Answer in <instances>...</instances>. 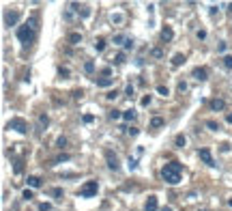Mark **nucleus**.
<instances>
[{
    "mask_svg": "<svg viewBox=\"0 0 232 211\" xmlns=\"http://www.w3.org/2000/svg\"><path fill=\"white\" fill-rule=\"evenodd\" d=\"M181 175H183V166L178 162H170V164H164V168H161V179L170 185H176L181 183Z\"/></svg>",
    "mask_w": 232,
    "mask_h": 211,
    "instance_id": "1",
    "label": "nucleus"
},
{
    "mask_svg": "<svg viewBox=\"0 0 232 211\" xmlns=\"http://www.w3.org/2000/svg\"><path fill=\"white\" fill-rule=\"evenodd\" d=\"M35 32H37V17H30L24 26L17 28V39L24 43V45H28V43H32V39H35Z\"/></svg>",
    "mask_w": 232,
    "mask_h": 211,
    "instance_id": "2",
    "label": "nucleus"
},
{
    "mask_svg": "<svg viewBox=\"0 0 232 211\" xmlns=\"http://www.w3.org/2000/svg\"><path fill=\"white\" fill-rule=\"evenodd\" d=\"M97 192H99V183L97 181H86L80 187V196L82 198H92V196H97Z\"/></svg>",
    "mask_w": 232,
    "mask_h": 211,
    "instance_id": "3",
    "label": "nucleus"
},
{
    "mask_svg": "<svg viewBox=\"0 0 232 211\" xmlns=\"http://www.w3.org/2000/svg\"><path fill=\"white\" fill-rule=\"evenodd\" d=\"M7 129H13V131H17V134H26V131H28V123H26L24 119H19V116H15V119H11V121L7 123Z\"/></svg>",
    "mask_w": 232,
    "mask_h": 211,
    "instance_id": "4",
    "label": "nucleus"
},
{
    "mask_svg": "<svg viewBox=\"0 0 232 211\" xmlns=\"http://www.w3.org/2000/svg\"><path fill=\"white\" fill-rule=\"evenodd\" d=\"M198 157L206 164V166H217V164H215V159H213V153H211V149H198Z\"/></svg>",
    "mask_w": 232,
    "mask_h": 211,
    "instance_id": "5",
    "label": "nucleus"
},
{
    "mask_svg": "<svg viewBox=\"0 0 232 211\" xmlns=\"http://www.w3.org/2000/svg\"><path fill=\"white\" fill-rule=\"evenodd\" d=\"M17 22H19V11H7L5 13V26H15L17 24Z\"/></svg>",
    "mask_w": 232,
    "mask_h": 211,
    "instance_id": "6",
    "label": "nucleus"
},
{
    "mask_svg": "<svg viewBox=\"0 0 232 211\" xmlns=\"http://www.w3.org/2000/svg\"><path fill=\"white\" fill-rule=\"evenodd\" d=\"M105 159H108V168H110V170H118V166H121V164H118V157H116L112 151H105Z\"/></svg>",
    "mask_w": 232,
    "mask_h": 211,
    "instance_id": "7",
    "label": "nucleus"
},
{
    "mask_svg": "<svg viewBox=\"0 0 232 211\" xmlns=\"http://www.w3.org/2000/svg\"><path fill=\"white\" fill-rule=\"evenodd\" d=\"M191 76H194L198 82H204V80L208 78V69H206V67H196L194 71H191Z\"/></svg>",
    "mask_w": 232,
    "mask_h": 211,
    "instance_id": "8",
    "label": "nucleus"
},
{
    "mask_svg": "<svg viewBox=\"0 0 232 211\" xmlns=\"http://www.w3.org/2000/svg\"><path fill=\"white\" fill-rule=\"evenodd\" d=\"M50 125V119H48V114H45V112H41L39 114V119H37V127H39V131H43L45 127H48Z\"/></svg>",
    "mask_w": 232,
    "mask_h": 211,
    "instance_id": "9",
    "label": "nucleus"
},
{
    "mask_svg": "<svg viewBox=\"0 0 232 211\" xmlns=\"http://www.w3.org/2000/svg\"><path fill=\"white\" fill-rule=\"evenodd\" d=\"M157 207H159V205H157V196H148L146 202H144V209H146V211H157Z\"/></svg>",
    "mask_w": 232,
    "mask_h": 211,
    "instance_id": "10",
    "label": "nucleus"
},
{
    "mask_svg": "<svg viewBox=\"0 0 232 211\" xmlns=\"http://www.w3.org/2000/svg\"><path fill=\"white\" fill-rule=\"evenodd\" d=\"M95 84L99 86V88H108V86H112L114 84V78H95Z\"/></svg>",
    "mask_w": 232,
    "mask_h": 211,
    "instance_id": "11",
    "label": "nucleus"
},
{
    "mask_svg": "<svg viewBox=\"0 0 232 211\" xmlns=\"http://www.w3.org/2000/svg\"><path fill=\"white\" fill-rule=\"evenodd\" d=\"M67 41L71 43V45H78V43H82V35H80V32H69Z\"/></svg>",
    "mask_w": 232,
    "mask_h": 211,
    "instance_id": "12",
    "label": "nucleus"
},
{
    "mask_svg": "<svg viewBox=\"0 0 232 211\" xmlns=\"http://www.w3.org/2000/svg\"><path fill=\"white\" fill-rule=\"evenodd\" d=\"M161 39H164V41H172L174 39V30L170 26H166L164 30H161Z\"/></svg>",
    "mask_w": 232,
    "mask_h": 211,
    "instance_id": "13",
    "label": "nucleus"
},
{
    "mask_svg": "<svg viewBox=\"0 0 232 211\" xmlns=\"http://www.w3.org/2000/svg\"><path fill=\"white\" fill-rule=\"evenodd\" d=\"M26 181H28V185L32 187V190H37V187H41V179H39L37 175H30V177H28Z\"/></svg>",
    "mask_w": 232,
    "mask_h": 211,
    "instance_id": "14",
    "label": "nucleus"
},
{
    "mask_svg": "<svg viewBox=\"0 0 232 211\" xmlns=\"http://www.w3.org/2000/svg\"><path fill=\"white\" fill-rule=\"evenodd\" d=\"M71 9H75L82 17H88V15H90V9H88V7H80V5H75V2H73V5H71Z\"/></svg>",
    "mask_w": 232,
    "mask_h": 211,
    "instance_id": "15",
    "label": "nucleus"
},
{
    "mask_svg": "<svg viewBox=\"0 0 232 211\" xmlns=\"http://www.w3.org/2000/svg\"><path fill=\"white\" fill-rule=\"evenodd\" d=\"M224 108H226V101H224V99H213V101H211V110L217 112V110H224Z\"/></svg>",
    "mask_w": 232,
    "mask_h": 211,
    "instance_id": "16",
    "label": "nucleus"
},
{
    "mask_svg": "<svg viewBox=\"0 0 232 211\" xmlns=\"http://www.w3.org/2000/svg\"><path fill=\"white\" fill-rule=\"evenodd\" d=\"M185 60H187V58H185V54H174V56H172V65H174V67H181Z\"/></svg>",
    "mask_w": 232,
    "mask_h": 211,
    "instance_id": "17",
    "label": "nucleus"
},
{
    "mask_svg": "<svg viewBox=\"0 0 232 211\" xmlns=\"http://www.w3.org/2000/svg\"><path fill=\"white\" fill-rule=\"evenodd\" d=\"M105 45H108V43H105V39H103V37L95 39V50H97V52H103V50H105Z\"/></svg>",
    "mask_w": 232,
    "mask_h": 211,
    "instance_id": "18",
    "label": "nucleus"
},
{
    "mask_svg": "<svg viewBox=\"0 0 232 211\" xmlns=\"http://www.w3.org/2000/svg\"><path fill=\"white\" fill-rule=\"evenodd\" d=\"M174 145H176V147H178V149H183V147H185V145H187V138H185V136H183V134H178V136H176V138H174Z\"/></svg>",
    "mask_w": 232,
    "mask_h": 211,
    "instance_id": "19",
    "label": "nucleus"
},
{
    "mask_svg": "<svg viewBox=\"0 0 232 211\" xmlns=\"http://www.w3.org/2000/svg\"><path fill=\"white\" fill-rule=\"evenodd\" d=\"M135 116H138V114H135V110H125V112H123V119H125V121H129V123H131V121H135Z\"/></svg>",
    "mask_w": 232,
    "mask_h": 211,
    "instance_id": "20",
    "label": "nucleus"
},
{
    "mask_svg": "<svg viewBox=\"0 0 232 211\" xmlns=\"http://www.w3.org/2000/svg\"><path fill=\"white\" fill-rule=\"evenodd\" d=\"M112 60H114V65H123V63H125V52H118Z\"/></svg>",
    "mask_w": 232,
    "mask_h": 211,
    "instance_id": "21",
    "label": "nucleus"
},
{
    "mask_svg": "<svg viewBox=\"0 0 232 211\" xmlns=\"http://www.w3.org/2000/svg\"><path fill=\"white\" fill-rule=\"evenodd\" d=\"M164 125V119L161 116H155V119H151V127H161Z\"/></svg>",
    "mask_w": 232,
    "mask_h": 211,
    "instance_id": "22",
    "label": "nucleus"
},
{
    "mask_svg": "<svg viewBox=\"0 0 232 211\" xmlns=\"http://www.w3.org/2000/svg\"><path fill=\"white\" fill-rule=\"evenodd\" d=\"M114 43H116V45H125V43H127L125 35H114Z\"/></svg>",
    "mask_w": 232,
    "mask_h": 211,
    "instance_id": "23",
    "label": "nucleus"
},
{
    "mask_svg": "<svg viewBox=\"0 0 232 211\" xmlns=\"http://www.w3.org/2000/svg\"><path fill=\"white\" fill-rule=\"evenodd\" d=\"M108 116H110L112 121H116V119H121V116H123V112H121V110H110V114H108Z\"/></svg>",
    "mask_w": 232,
    "mask_h": 211,
    "instance_id": "24",
    "label": "nucleus"
},
{
    "mask_svg": "<svg viewBox=\"0 0 232 211\" xmlns=\"http://www.w3.org/2000/svg\"><path fill=\"white\" fill-rule=\"evenodd\" d=\"M84 69H86V73H92V71H95V63H92V60H86V63H84Z\"/></svg>",
    "mask_w": 232,
    "mask_h": 211,
    "instance_id": "25",
    "label": "nucleus"
},
{
    "mask_svg": "<svg viewBox=\"0 0 232 211\" xmlns=\"http://www.w3.org/2000/svg\"><path fill=\"white\" fill-rule=\"evenodd\" d=\"M157 93H159V95H164V97H166V95H170L168 86H164V84H159V86H157Z\"/></svg>",
    "mask_w": 232,
    "mask_h": 211,
    "instance_id": "26",
    "label": "nucleus"
},
{
    "mask_svg": "<svg viewBox=\"0 0 232 211\" xmlns=\"http://www.w3.org/2000/svg\"><path fill=\"white\" fill-rule=\"evenodd\" d=\"M56 147H58V149H65V147H67V138H65V136H60V138L56 140Z\"/></svg>",
    "mask_w": 232,
    "mask_h": 211,
    "instance_id": "27",
    "label": "nucleus"
},
{
    "mask_svg": "<svg viewBox=\"0 0 232 211\" xmlns=\"http://www.w3.org/2000/svg\"><path fill=\"white\" fill-rule=\"evenodd\" d=\"M35 194H32V190H28V187H26V190L24 192H22V198H24V200H30Z\"/></svg>",
    "mask_w": 232,
    "mask_h": 211,
    "instance_id": "28",
    "label": "nucleus"
},
{
    "mask_svg": "<svg viewBox=\"0 0 232 211\" xmlns=\"http://www.w3.org/2000/svg\"><path fill=\"white\" fill-rule=\"evenodd\" d=\"M224 67L226 69H232V54L230 56H224Z\"/></svg>",
    "mask_w": 232,
    "mask_h": 211,
    "instance_id": "29",
    "label": "nucleus"
},
{
    "mask_svg": "<svg viewBox=\"0 0 232 211\" xmlns=\"http://www.w3.org/2000/svg\"><path fill=\"white\" fill-rule=\"evenodd\" d=\"M206 127H208V129H213V131H217V129H219V123H215V121H206Z\"/></svg>",
    "mask_w": 232,
    "mask_h": 211,
    "instance_id": "30",
    "label": "nucleus"
},
{
    "mask_svg": "<svg viewBox=\"0 0 232 211\" xmlns=\"http://www.w3.org/2000/svg\"><path fill=\"white\" fill-rule=\"evenodd\" d=\"M13 172H15V175H19V172H22V159H17V162H15V166H13Z\"/></svg>",
    "mask_w": 232,
    "mask_h": 211,
    "instance_id": "31",
    "label": "nucleus"
},
{
    "mask_svg": "<svg viewBox=\"0 0 232 211\" xmlns=\"http://www.w3.org/2000/svg\"><path fill=\"white\" fill-rule=\"evenodd\" d=\"M58 76H60V78H67V76H69V69H67V67H60V69H58Z\"/></svg>",
    "mask_w": 232,
    "mask_h": 211,
    "instance_id": "32",
    "label": "nucleus"
},
{
    "mask_svg": "<svg viewBox=\"0 0 232 211\" xmlns=\"http://www.w3.org/2000/svg\"><path fill=\"white\" fill-rule=\"evenodd\" d=\"M127 164H129V170H135V168H138V162H135L133 157H129V162H127Z\"/></svg>",
    "mask_w": 232,
    "mask_h": 211,
    "instance_id": "33",
    "label": "nucleus"
},
{
    "mask_svg": "<svg viewBox=\"0 0 232 211\" xmlns=\"http://www.w3.org/2000/svg\"><path fill=\"white\" fill-rule=\"evenodd\" d=\"M39 209H41V211H52V205H50V202H41Z\"/></svg>",
    "mask_w": 232,
    "mask_h": 211,
    "instance_id": "34",
    "label": "nucleus"
},
{
    "mask_svg": "<svg viewBox=\"0 0 232 211\" xmlns=\"http://www.w3.org/2000/svg\"><path fill=\"white\" fill-rule=\"evenodd\" d=\"M82 121H84V123H92V121H95V116H92V114H84Z\"/></svg>",
    "mask_w": 232,
    "mask_h": 211,
    "instance_id": "35",
    "label": "nucleus"
},
{
    "mask_svg": "<svg viewBox=\"0 0 232 211\" xmlns=\"http://www.w3.org/2000/svg\"><path fill=\"white\" fill-rule=\"evenodd\" d=\"M52 196L60 198V196H62V190H60V187H54V190H52Z\"/></svg>",
    "mask_w": 232,
    "mask_h": 211,
    "instance_id": "36",
    "label": "nucleus"
},
{
    "mask_svg": "<svg viewBox=\"0 0 232 211\" xmlns=\"http://www.w3.org/2000/svg\"><path fill=\"white\" fill-rule=\"evenodd\" d=\"M127 131H129V136H138V134H140V129H138V127H129Z\"/></svg>",
    "mask_w": 232,
    "mask_h": 211,
    "instance_id": "37",
    "label": "nucleus"
},
{
    "mask_svg": "<svg viewBox=\"0 0 232 211\" xmlns=\"http://www.w3.org/2000/svg\"><path fill=\"white\" fill-rule=\"evenodd\" d=\"M105 97H108V99H116V97H118V93H116V90H110Z\"/></svg>",
    "mask_w": 232,
    "mask_h": 211,
    "instance_id": "38",
    "label": "nucleus"
},
{
    "mask_svg": "<svg viewBox=\"0 0 232 211\" xmlns=\"http://www.w3.org/2000/svg\"><path fill=\"white\" fill-rule=\"evenodd\" d=\"M82 95H84V90H80V88L73 90V97H75V99H82Z\"/></svg>",
    "mask_w": 232,
    "mask_h": 211,
    "instance_id": "39",
    "label": "nucleus"
},
{
    "mask_svg": "<svg viewBox=\"0 0 232 211\" xmlns=\"http://www.w3.org/2000/svg\"><path fill=\"white\" fill-rule=\"evenodd\" d=\"M125 95H129V97L133 95V86H131V84H127V88H125Z\"/></svg>",
    "mask_w": 232,
    "mask_h": 211,
    "instance_id": "40",
    "label": "nucleus"
},
{
    "mask_svg": "<svg viewBox=\"0 0 232 211\" xmlns=\"http://www.w3.org/2000/svg\"><path fill=\"white\" fill-rule=\"evenodd\" d=\"M196 37H198V39H206V30H198Z\"/></svg>",
    "mask_w": 232,
    "mask_h": 211,
    "instance_id": "41",
    "label": "nucleus"
},
{
    "mask_svg": "<svg viewBox=\"0 0 232 211\" xmlns=\"http://www.w3.org/2000/svg\"><path fill=\"white\" fill-rule=\"evenodd\" d=\"M148 104H151V95H144L142 97V106H148Z\"/></svg>",
    "mask_w": 232,
    "mask_h": 211,
    "instance_id": "42",
    "label": "nucleus"
},
{
    "mask_svg": "<svg viewBox=\"0 0 232 211\" xmlns=\"http://www.w3.org/2000/svg\"><path fill=\"white\" fill-rule=\"evenodd\" d=\"M133 48V39H127V43H125V50H131Z\"/></svg>",
    "mask_w": 232,
    "mask_h": 211,
    "instance_id": "43",
    "label": "nucleus"
},
{
    "mask_svg": "<svg viewBox=\"0 0 232 211\" xmlns=\"http://www.w3.org/2000/svg\"><path fill=\"white\" fill-rule=\"evenodd\" d=\"M178 90L185 93V90H187V84H185V82H178Z\"/></svg>",
    "mask_w": 232,
    "mask_h": 211,
    "instance_id": "44",
    "label": "nucleus"
},
{
    "mask_svg": "<svg viewBox=\"0 0 232 211\" xmlns=\"http://www.w3.org/2000/svg\"><path fill=\"white\" fill-rule=\"evenodd\" d=\"M226 121H228V123H230V125H232V112H230V114H228V116H226Z\"/></svg>",
    "mask_w": 232,
    "mask_h": 211,
    "instance_id": "45",
    "label": "nucleus"
},
{
    "mask_svg": "<svg viewBox=\"0 0 232 211\" xmlns=\"http://www.w3.org/2000/svg\"><path fill=\"white\" fill-rule=\"evenodd\" d=\"M161 211H172V207H164V209H161Z\"/></svg>",
    "mask_w": 232,
    "mask_h": 211,
    "instance_id": "46",
    "label": "nucleus"
},
{
    "mask_svg": "<svg viewBox=\"0 0 232 211\" xmlns=\"http://www.w3.org/2000/svg\"><path fill=\"white\" fill-rule=\"evenodd\" d=\"M228 11H232V2H230V5H228Z\"/></svg>",
    "mask_w": 232,
    "mask_h": 211,
    "instance_id": "47",
    "label": "nucleus"
},
{
    "mask_svg": "<svg viewBox=\"0 0 232 211\" xmlns=\"http://www.w3.org/2000/svg\"><path fill=\"white\" fill-rule=\"evenodd\" d=\"M228 205H230V207H232V198H230V200H228Z\"/></svg>",
    "mask_w": 232,
    "mask_h": 211,
    "instance_id": "48",
    "label": "nucleus"
},
{
    "mask_svg": "<svg viewBox=\"0 0 232 211\" xmlns=\"http://www.w3.org/2000/svg\"><path fill=\"white\" fill-rule=\"evenodd\" d=\"M202 211H208V209H202Z\"/></svg>",
    "mask_w": 232,
    "mask_h": 211,
    "instance_id": "49",
    "label": "nucleus"
}]
</instances>
